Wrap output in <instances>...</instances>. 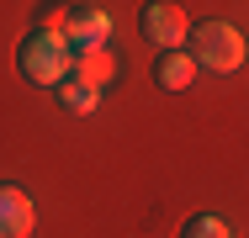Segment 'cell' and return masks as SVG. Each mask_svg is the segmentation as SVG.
Returning a JSON list of instances; mask_svg holds the SVG:
<instances>
[{
  "instance_id": "3",
  "label": "cell",
  "mask_w": 249,
  "mask_h": 238,
  "mask_svg": "<svg viewBox=\"0 0 249 238\" xmlns=\"http://www.w3.org/2000/svg\"><path fill=\"white\" fill-rule=\"evenodd\" d=\"M138 27H143V37H149L159 53H180V43L191 37V21H186V11H180L175 0H149V5L138 11Z\"/></svg>"
},
{
  "instance_id": "4",
  "label": "cell",
  "mask_w": 249,
  "mask_h": 238,
  "mask_svg": "<svg viewBox=\"0 0 249 238\" xmlns=\"http://www.w3.org/2000/svg\"><path fill=\"white\" fill-rule=\"evenodd\" d=\"M111 32V11L96 0H80V5H64V37L74 48H106Z\"/></svg>"
},
{
  "instance_id": "9",
  "label": "cell",
  "mask_w": 249,
  "mask_h": 238,
  "mask_svg": "<svg viewBox=\"0 0 249 238\" xmlns=\"http://www.w3.org/2000/svg\"><path fill=\"white\" fill-rule=\"evenodd\" d=\"M180 238H228V222L212 217V212H196V217L180 222Z\"/></svg>"
},
{
  "instance_id": "5",
  "label": "cell",
  "mask_w": 249,
  "mask_h": 238,
  "mask_svg": "<svg viewBox=\"0 0 249 238\" xmlns=\"http://www.w3.org/2000/svg\"><path fill=\"white\" fill-rule=\"evenodd\" d=\"M32 222H37L32 196L16 190V186H0V238H27V233H32Z\"/></svg>"
},
{
  "instance_id": "2",
  "label": "cell",
  "mask_w": 249,
  "mask_h": 238,
  "mask_svg": "<svg viewBox=\"0 0 249 238\" xmlns=\"http://www.w3.org/2000/svg\"><path fill=\"white\" fill-rule=\"evenodd\" d=\"M186 53L196 58V69L207 64L212 74H233L244 64V37L228 21H201V27H191V37H186Z\"/></svg>"
},
{
  "instance_id": "6",
  "label": "cell",
  "mask_w": 249,
  "mask_h": 238,
  "mask_svg": "<svg viewBox=\"0 0 249 238\" xmlns=\"http://www.w3.org/2000/svg\"><path fill=\"white\" fill-rule=\"evenodd\" d=\"M154 80H159L164 90H186V85L196 80V58H191V53H159V58H154Z\"/></svg>"
},
{
  "instance_id": "7",
  "label": "cell",
  "mask_w": 249,
  "mask_h": 238,
  "mask_svg": "<svg viewBox=\"0 0 249 238\" xmlns=\"http://www.w3.org/2000/svg\"><path fill=\"white\" fill-rule=\"evenodd\" d=\"M74 80H85V85H106L111 80V53L106 48H74Z\"/></svg>"
},
{
  "instance_id": "8",
  "label": "cell",
  "mask_w": 249,
  "mask_h": 238,
  "mask_svg": "<svg viewBox=\"0 0 249 238\" xmlns=\"http://www.w3.org/2000/svg\"><path fill=\"white\" fill-rule=\"evenodd\" d=\"M96 85H85V80H74V74H69V80H64V85H58V106H64V111H96Z\"/></svg>"
},
{
  "instance_id": "1",
  "label": "cell",
  "mask_w": 249,
  "mask_h": 238,
  "mask_svg": "<svg viewBox=\"0 0 249 238\" xmlns=\"http://www.w3.org/2000/svg\"><path fill=\"white\" fill-rule=\"evenodd\" d=\"M16 69L27 85H64L74 74V43L64 32H27L21 37V53H16Z\"/></svg>"
}]
</instances>
